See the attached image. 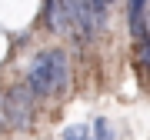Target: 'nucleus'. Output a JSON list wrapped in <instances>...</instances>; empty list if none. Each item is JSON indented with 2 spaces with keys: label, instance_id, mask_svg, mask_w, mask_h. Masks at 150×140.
I'll return each mask as SVG.
<instances>
[{
  "label": "nucleus",
  "instance_id": "1",
  "mask_svg": "<svg viewBox=\"0 0 150 140\" xmlns=\"http://www.w3.org/2000/svg\"><path fill=\"white\" fill-rule=\"evenodd\" d=\"M33 93H30V87L23 83V87H13L10 93H7V110H10V124L17 130H27L30 127V120H33Z\"/></svg>",
  "mask_w": 150,
  "mask_h": 140
},
{
  "label": "nucleus",
  "instance_id": "2",
  "mask_svg": "<svg viewBox=\"0 0 150 140\" xmlns=\"http://www.w3.org/2000/svg\"><path fill=\"white\" fill-rule=\"evenodd\" d=\"M33 60L47 70V80H50V90H54V93L67 87V54H64V50H57V47L40 50Z\"/></svg>",
  "mask_w": 150,
  "mask_h": 140
},
{
  "label": "nucleus",
  "instance_id": "3",
  "mask_svg": "<svg viewBox=\"0 0 150 140\" xmlns=\"http://www.w3.org/2000/svg\"><path fill=\"white\" fill-rule=\"evenodd\" d=\"M70 4H74V0H47V4H43V13H47V27L54 30V33H70V30H74Z\"/></svg>",
  "mask_w": 150,
  "mask_h": 140
},
{
  "label": "nucleus",
  "instance_id": "4",
  "mask_svg": "<svg viewBox=\"0 0 150 140\" xmlns=\"http://www.w3.org/2000/svg\"><path fill=\"white\" fill-rule=\"evenodd\" d=\"M70 17H74V30H77L80 40H90L97 33V20H93L90 0H74V4H70Z\"/></svg>",
  "mask_w": 150,
  "mask_h": 140
},
{
  "label": "nucleus",
  "instance_id": "5",
  "mask_svg": "<svg viewBox=\"0 0 150 140\" xmlns=\"http://www.w3.org/2000/svg\"><path fill=\"white\" fill-rule=\"evenodd\" d=\"M147 4L150 0H130V33L140 47H150V30H147Z\"/></svg>",
  "mask_w": 150,
  "mask_h": 140
},
{
  "label": "nucleus",
  "instance_id": "6",
  "mask_svg": "<svg viewBox=\"0 0 150 140\" xmlns=\"http://www.w3.org/2000/svg\"><path fill=\"white\" fill-rule=\"evenodd\" d=\"M90 7H93L97 30H103V23H107V10H110V0H90Z\"/></svg>",
  "mask_w": 150,
  "mask_h": 140
},
{
  "label": "nucleus",
  "instance_id": "7",
  "mask_svg": "<svg viewBox=\"0 0 150 140\" xmlns=\"http://www.w3.org/2000/svg\"><path fill=\"white\" fill-rule=\"evenodd\" d=\"M64 140H90V130H87L83 124H74L64 130Z\"/></svg>",
  "mask_w": 150,
  "mask_h": 140
},
{
  "label": "nucleus",
  "instance_id": "8",
  "mask_svg": "<svg viewBox=\"0 0 150 140\" xmlns=\"http://www.w3.org/2000/svg\"><path fill=\"white\" fill-rule=\"evenodd\" d=\"M93 137H97V140H110V137H113V130H110L107 120H93Z\"/></svg>",
  "mask_w": 150,
  "mask_h": 140
},
{
  "label": "nucleus",
  "instance_id": "9",
  "mask_svg": "<svg viewBox=\"0 0 150 140\" xmlns=\"http://www.w3.org/2000/svg\"><path fill=\"white\" fill-rule=\"evenodd\" d=\"M10 124V110H7V97L0 93V127H7Z\"/></svg>",
  "mask_w": 150,
  "mask_h": 140
},
{
  "label": "nucleus",
  "instance_id": "10",
  "mask_svg": "<svg viewBox=\"0 0 150 140\" xmlns=\"http://www.w3.org/2000/svg\"><path fill=\"white\" fill-rule=\"evenodd\" d=\"M144 64H147V70H150V47L144 50Z\"/></svg>",
  "mask_w": 150,
  "mask_h": 140
}]
</instances>
